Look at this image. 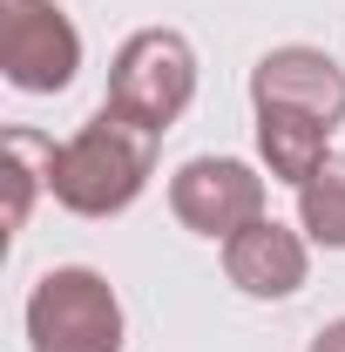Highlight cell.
<instances>
[{
	"label": "cell",
	"instance_id": "obj_6",
	"mask_svg": "<svg viewBox=\"0 0 345 352\" xmlns=\"http://www.w3.org/2000/svg\"><path fill=\"white\" fill-rule=\"evenodd\" d=\"M251 102L258 109H298V116H318L325 129L345 122V68L325 54V47H271L258 68H251Z\"/></svg>",
	"mask_w": 345,
	"mask_h": 352
},
{
	"label": "cell",
	"instance_id": "obj_10",
	"mask_svg": "<svg viewBox=\"0 0 345 352\" xmlns=\"http://www.w3.org/2000/svg\"><path fill=\"white\" fill-rule=\"evenodd\" d=\"M298 230L325 251H345V156H325L318 176L298 183Z\"/></svg>",
	"mask_w": 345,
	"mask_h": 352
},
{
	"label": "cell",
	"instance_id": "obj_5",
	"mask_svg": "<svg viewBox=\"0 0 345 352\" xmlns=\"http://www.w3.org/2000/svg\"><path fill=\"white\" fill-rule=\"evenodd\" d=\"M170 210L183 230L197 237H237L244 223L264 217V176L237 156H190L183 170L170 176Z\"/></svg>",
	"mask_w": 345,
	"mask_h": 352
},
{
	"label": "cell",
	"instance_id": "obj_11",
	"mask_svg": "<svg viewBox=\"0 0 345 352\" xmlns=\"http://www.w3.org/2000/svg\"><path fill=\"white\" fill-rule=\"evenodd\" d=\"M304 352H345V318H332V325H325V332H318Z\"/></svg>",
	"mask_w": 345,
	"mask_h": 352
},
{
	"label": "cell",
	"instance_id": "obj_4",
	"mask_svg": "<svg viewBox=\"0 0 345 352\" xmlns=\"http://www.w3.org/2000/svg\"><path fill=\"white\" fill-rule=\"evenodd\" d=\"M82 68V34L54 0H0V75L21 95H61Z\"/></svg>",
	"mask_w": 345,
	"mask_h": 352
},
{
	"label": "cell",
	"instance_id": "obj_2",
	"mask_svg": "<svg viewBox=\"0 0 345 352\" xmlns=\"http://www.w3.org/2000/svg\"><path fill=\"white\" fill-rule=\"evenodd\" d=\"M190 102H197V47L183 41L176 28H142V34H129L115 47L102 109H115V116H129L135 129L163 135Z\"/></svg>",
	"mask_w": 345,
	"mask_h": 352
},
{
	"label": "cell",
	"instance_id": "obj_1",
	"mask_svg": "<svg viewBox=\"0 0 345 352\" xmlns=\"http://www.w3.org/2000/svg\"><path fill=\"white\" fill-rule=\"evenodd\" d=\"M156 142L163 135L135 129L129 116L95 109L82 129L54 149V183H47L54 204L75 210V217H122L156 176Z\"/></svg>",
	"mask_w": 345,
	"mask_h": 352
},
{
	"label": "cell",
	"instance_id": "obj_3",
	"mask_svg": "<svg viewBox=\"0 0 345 352\" xmlns=\"http://www.w3.org/2000/svg\"><path fill=\"white\" fill-rule=\"evenodd\" d=\"M27 346L34 352H122V298L102 271L61 264L27 292Z\"/></svg>",
	"mask_w": 345,
	"mask_h": 352
},
{
	"label": "cell",
	"instance_id": "obj_8",
	"mask_svg": "<svg viewBox=\"0 0 345 352\" xmlns=\"http://www.w3.org/2000/svg\"><path fill=\"white\" fill-rule=\"evenodd\" d=\"M258 156L278 183H304L332 156V129L318 116H298V109H258Z\"/></svg>",
	"mask_w": 345,
	"mask_h": 352
},
{
	"label": "cell",
	"instance_id": "obj_9",
	"mask_svg": "<svg viewBox=\"0 0 345 352\" xmlns=\"http://www.w3.org/2000/svg\"><path fill=\"white\" fill-rule=\"evenodd\" d=\"M54 149L61 142H47L41 129H7V142H0V156H7V230H21L34 210V190L54 183Z\"/></svg>",
	"mask_w": 345,
	"mask_h": 352
},
{
	"label": "cell",
	"instance_id": "obj_7",
	"mask_svg": "<svg viewBox=\"0 0 345 352\" xmlns=\"http://www.w3.org/2000/svg\"><path fill=\"white\" fill-rule=\"evenodd\" d=\"M223 278L244 298H291L311 278V237L278 217L244 223L237 237H223Z\"/></svg>",
	"mask_w": 345,
	"mask_h": 352
}]
</instances>
